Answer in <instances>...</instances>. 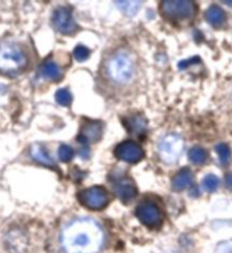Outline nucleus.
I'll list each match as a JSON object with an SVG mask.
<instances>
[{
	"instance_id": "0eeeda50",
	"label": "nucleus",
	"mask_w": 232,
	"mask_h": 253,
	"mask_svg": "<svg viewBox=\"0 0 232 253\" xmlns=\"http://www.w3.org/2000/svg\"><path fill=\"white\" fill-rule=\"evenodd\" d=\"M52 25L62 35H73L77 30L72 9L69 7H58L52 13Z\"/></svg>"
},
{
	"instance_id": "f8f14e48",
	"label": "nucleus",
	"mask_w": 232,
	"mask_h": 253,
	"mask_svg": "<svg viewBox=\"0 0 232 253\" xmlns=\"http://www.w3.org/2000/svg\"><path fill=\"white\" fill-rule=\"evenodd\" d=\"M193 174L192 172V170L188 168H185L179 171V172L175 174L173 180H172V188L174 191L180 192L186 189L187 187H189L190 185L193 184Z\"/></svg>"
},
{
	"instance_id": "9b49d317",
	"label": "nucleus",
	"mask_w": 232,
	"mask_h": 253,
	"mask_svg": "<svg viewBox=\"0 0 232 253\" xmlns=\"http://www.w3.org/2000/svg\"><path fill=\"white\" fill-rule=\"evenodd\" d=\"M115 192L124 203L131 202L138 194L136 185L129 178H122L116 181Z\"/></svg>"
},
{
	"instance_id": "393cba45",
	"label": "nucleus",
	"mask_w": 232,
	"mask_h": 253,
	"mask_svg": "<svg viewBox=\"0 0 232 253\" xmlns=\"http://www.w3.org/2000/svg\"><path fill=\"white\" fill-rule=\"evenodd\" d=\"M199 62H200V58L196 56V57H193V58H190V59H183V61H181L180 63H179L178 66H179V69L186 70V69H188L189 66H192L193 64H198V63H199Z\"/></svg>"
},
{
	"instance_id": "4468645a",
	"label": "nucleus",
	"mask_w": 232,
	"mask_h": 253,
	"mask_svg": "<svg viewBox=\"0 0 232 253\" xmlns=\"http://www.w3.org/2000/svg\"><path fill=\"white\" fill-rule=\"evenodd\" d=\"M39 73L42 78L49 80H58L62 76V70L54 61L48 59L40 66Z\"/></svg>"
},
{
	"instance_id": "ddd939ff",
	"label": "nucleus",
	"mask_w": 232,
	"mask_h": 253,
	"mask_svg": "<svg viewBox=\"0 0 232 253\" xmlns=\"http://www.w3.org/2000/svg\"><path fill=\"white\" fill-rule=\"evenodd\" d=\"M205 18H206V21L209 24L213 25V27L220 28L226 23L227 16L226 12H224L220 6L212 5L206 12H205Z\"/></svg>"
},
{
	"instance_id": "b1692460",
	"label": "nucleus",
	"mask_w": 232,
	"mask_h": 253,
	"mask_svg": "<svg viewBox=\"0 0 232 253\" xmlns=\"http://www.w3.org/2000/svg\"><path fill=\"white\" fill-rule=\"evenodd\" d=\"M215 253H232V240L219 243L215 248Z\"/></svg>"
},
{
	"instance_id": "5701e85b",
	"label": "nucleus",
	"mask_w": 232,
	"mask_h": 253,
	"mask_svg": "<svg viewBox=\"0 0 232 253\" xmlns=\"http://www.w3.org/2000/svg\"><path fill=\"white\" fill-rule=\"evenodd\" d=\"M73 55L74 58H76L77 62H84L87 61L89 56H90V50H89V48L83 46V44H77V46L74 48Z\"/></svg>"
},
{
	"instance_id": "6ab92c4d",
	"label": "nucleus",
	"mask_w": 232,
	"mask_h": 253,
	"mask_svg": "<svg viewBox=\"0 0 232 253\" xmlns=\"http://www.w3.org/2000/svg\"><path fill=\"white\" fill-rule=\"evenodd\" d=\"M215 151L219 155L220 163L222 166H227L231 160V150L227 144L220 143L215 146Z\"/></svg>"
},
{
	"instance_id": "f03ea898",
	"label": "nucleus",
	"mask_w": 232,
	"mask_h": 253,
	"mask_svg": "<svg viewBox=\"0 0 232 253\" xmlns=\"http://www.w3.org/2000/svg\"><path fill=\"white\" fill-rule=\"evenodd\" d=\"M28 66V56L20 44L0 42V73L15 77Z\"/></svg>"
},
{
	"instance_id": "412c9836",
	"label": "nucleus",
	"mask_w": 232,
	"mask_h": 253,
	"mask_svg": "<svg viewBox=\"0 0 232 253\" xmlns=\"http://www.w3.org/2000/svg\"><path fill=\"white\" fill-rule=\"evenodd\" d=\"M55 99L59 105L62 106H69L71 103H72V94L67 88H62L58 89L55 94Z\"/></svg>"
},
{
	"instance_id": "f3484780",
	"label": "nucleus",
	"mask_w": 232,
	"mask_h": 253,
	"mask_svg": "<svg viewBox=\"0 0 232 253\" xmlns=\"http://www.w3.org/2000/svg\"><path fill=\"white\" fill-rule=\"evenodd\" d=\"M114 3L123 14L126 15V16H134V15L139 12L142 1H129V0H126V1H121V0H117V1H115Z\"/></svg>"
},
{
	"instance_id": "a211bd4d",
	"label": "nucleus",
	"mask_w": 232,
	"mask_h": 253,
	"mask_svg": "<svg viewBox=\"0 0 232 253\" xmlns=\"http://www.w3.org/2000/svg\"><path fill=\"white\" fill-rule=\"evenodd\" d=\"M188 158L193 165H203L207 160V152L203 147L194 146L189 151Z\"/></svg>"
},
{
	"instance_id": "bb28decb",
	"label": "nucleus",
	"mask_w": 232,
	"mask_h": 253,
	"mask_svg": "<svg viewBox=\"0 0 232 253\" xmlns=\"http://www.w3.org/2000/svg\"><path fill=\"white\" fill-rule=\"evenodd\" d=\"M6 94H7V89H6V87H5V85L0 84V102H1L2 98L5 97Z\"/></svg>"
},
{
	"instance_id": "2eb2a0df",
	"label": "nucleus",
	"mask_w": 232,
	"mask_h": 253,
	"mask_svg": "<svg viewBox=\"0 0 232 253\" xmlns=\"http://www.w3.org/2000/svg\"><path fill=\"white\" fill-rule=\"evenodd\" d=\"M30 153L31 156L36 160L37 162L41 163V165H44L47 167H55L54 160L50 158V155L48 154L46 148L41 146L40 144H35L31 146V150H30Z\"/></svg>"
},
{
	"instance_id": "39448f33",
	"label": "nucleus",
	"mask_w": 232,
	"mask_h": 253,
	"mask_svg": "<svg viewBox=\"0 0 232 253\" xmlns=\"http://www.w3.org/2000/svg\"><path fill=\"white\" fill-rule=\"evenodd\" d=\"M185 141L182 137L175 133L166 135L158 145L159 158L165 163H175L182 154Z\"/></svg>"
},
{
	"instance_id": "20e7f679",
	"label": "nucleus",
	"mask_w": 232,
	"mask_h": 253,
	"mask_svg": "<svg viewBox=\"0 0 232 253\" xmlns=\"http://www.w3.org/2000/svg\"><path fill=\"white\" fill-rule=\"evenodd\" d=\"M160 12L170 20L183 21L193 16L196 5L190 0H164L160 2Z\"/></svg>"
},
{
	"instance_id": "1a4fd4ad",
	"label": "nucleus",
	"mask_w": 232,
	"mask_h": 253,
	"mask_svg": "<svg viewBox=\"0 0 232 253\" xmlns=\"http://www.w3.org/2000/svg\"><path fill=\"white\" fill-rule=\"evenodd\" d=\"M114 154L121 161L128 163H138L145 156V152L139 144L134 141H122L115 147Z\"/></svg>"
},
{
	"instance_id": "cd10ccee",
	"label": "nucleus",
	"mask_w": 232,
	"mask_h": 253,
	"mask_svg": "<svg viewBox=\"0 0 232 253\" xmlns=\"http://www.w3.org/2000/svg\"><path fill=\"white\" fill-rule=\"evenodd\" d=\"M226 5H229L230 7H232V1H223Z\"/></svg>"
},
{
	"instance_id": "dca6fc26",
	"label": "nucleus",
	"mask_w": 232,
	"mask_h": 253,
	"mask_svg": "<svg viewBox=\"0 0 232 253\" xmlns=\"http://www.w3.org/2000/svg\"><path fill=\"white\" fill-rule=\"evenodd\" d=\"M124 126H126V129L129 130L131 133H136V135H141L146 131V121L142 117H139V115H134V117H130L125 119Z\"/></svg>"
},
{
	"instance_id": "f257e3e1",
	"label": "nucleus",
	"mask_w": 232,
	"mask_h": 253,
	"mask_svg": "<svg viewBox=\"0 0 232 253\" xmlns=\"http://www.w3.org/2000/svg\"><path fill=\"white\" fill-rule=\"evenodd\" d=\"M104 243V232L91 218H78L63 232L62 244L67 253H98Z\"/></svg>"
},
{
	"instance_id": "423d86ee",
	"label": "nucleus",
	"mask_w": 232,
	"mask_h": 253,
	"mask_svg": "<svg viewBox=\"0 0 232 253\" xmlns=\"http://www.w3.org/2000/svg\"><path fill=\"white\" fill-rule=\"evenodd\" d=\"M78 201L91 210H102L110 202V194L102 186L83 189L78 193Z\"/></svg>"
},
{
	"instance_id": "a878e982",
	"label": "nucleus",
	"mask_w": 232,
	"mask_h": 253,
	"mask_svg": "<svg viewBox=\"0 0 232 253\" xmlns=\"http://www.w3.org/2000/svg\"><path fill=\"white\" fill-rule=\"evenodd\" d=\"M226 183H227V187L232 191V172L228 173L226 177Z\"/></svg>"
},
{
	"instance_id": "4be33fe9",
	"label": "nucleus",
	"mask_w": 232,
	"mask_h": 253,
	"mask_svg": "<svg viewBox=\"0 0 232 253\" xmlns=\"http://www.w3.org/2000/svg\"><path fill=\"white\" fill-rule=\"evenodd\" d=\"M74 156L73 148L66 144H62L58 148V158L63 162H70Z\"/></svg>"
},
{
	"instance_id": "9d476101",
	"label": "nucleus",
	"mask_w": 232,
	"mask_h": 253,
	"mask_svg": "<svg viewBox=\"0 0 232 253\" xmlns=\"http://www.w3.org/2000/svg\"><path fill=\"white\" fill-rule=\"evenodd\" d=\"M103 133V125L98 121H90L82 126L80 135L77 137V140L85 146L89 143H95L99 140ZM87 147V146H85Z\"/></svg>"
},
{
	"instance_id": "7ed1b4c3",
	"label": "nucleus",
	"mask_w": 232,
	"mask_h": 253,
	"mask_svg": "<svg viewBox=\"0 0 232 253\" xmlns=\"http://www.w3.org/2000/svg\"><path fill=\"white\" fill-rule=\"evenodd\" d=\"M107 74L116 84H129L134 76V65L130 55L123 50L115 53L107 62Z\"/></svg>"
},
{
	"instance_id": "aec40b11",
	"label": "nucleus",
	"mask_w": 232,
	"mask_h": 253,
	"mask_svg": "<svg viewBox=\"0 0 232 253\" xmlns=\"http://www.w3.org/2000/svg\"><path fill=\"white\" fill-rule=\"evenodd\" d=\"M201 185H203V188L205 189V191L208 193H212L219 188L220 179L218 176H215V174L209 173V174H207V176L204 177Z\"/></svg>"
},
{
	"instance_id": "6e6552de",
	"label": "nucleus",
	"mask_w": 232,
	"mask_h": 253,
	"mask_svg": "<svg viewBox=\"0 0 232 253\" xmlns=\"http://www.w3.org/2000/svg\"><path fill=\"white\" fill-rule=\"evenodd\" d=\"M136 214L142 224L151 228L158 227L163 221V214L160 212L159 208L149 201L141 202L137 207Z\"/></svg>"
}]
</instances>
